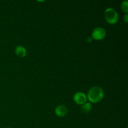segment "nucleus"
I'll list each match as a JSON object with an SVG mask.
<instances>
[{"label": "nucleus", "mask_w": 128, "mask_h": 128, "mask_svg": "<svg viewBox=\"0 0 128 128\" xmlns=\"http://www.w3.org/2000/svg\"><path fill=\"white\" fill-rule=\"evenodd\" d=\"M87 100L91 104H96L101 102L104 97V90L99 86H94L90 89L88 92Z\"/></svg>", "instance_id": "f257e3e1"}, {"label": "nucleus", "mask_w": 128, "mask_h": 128, "mask_svg": "<svg viewBox=\"0 0 128 128\" xmlns=\"http://www.w3.org/2000/svg\"><path fill=\"white\" fill-rule=\"evenodd\" d=\"M104 18L106 22L110 24H115L119 21L118 13L112 8H108L105 10Z\"/></svg>", "instance_id": "f03ea898"}, {"label": "nucleus", "mask_w": 128, "mask_h": 128, "mask_svg": "<svg viewBox=\"0 0 128 128\" xmlns=\"http://www.w3.org/2000/svg\"><path fill=\"white\" fill-rule=\"evenodd\" d=\"M106 31L103 28L97 27L92 30L91 32V38L96 41H101L106 38Z\"/></svg>", "instance_id": "7ed1b4c3"}, {"label": "nucleus", "mask_w": 128, "mask_h": 128, "mask_svg": "<svg viewBox=\"0 0 128 128\" xmlns=\"http://www.w3.org/2000/svg\"><path fill=\"white\" fill-rule=\"evenodd\" d=\"M73 101L76 104L82 106L87 102V96L83 92H77L73 95Z\"/></svg>", "instance_id": "20e7f679"}, {"label": "nucleus", "mask_w": 128, "mask_h": 128, "mask_svg": "<svg viewBox=\"0 0 128 128\" xmlns=\"http://www.w3.org/2000/svg\"><path fill=\"white\" fill-rule=\"evenodd\" d=\"M68 112V108L65 105H58L54 110V113L59 118L64 117Z\"/></svg>", "instance_id": "39448f33"}, {"label": "nucleus", "mask_w": 128, "mask_h": 128, "mask_svg": "<svg viewBox=\"0 0 128 128\" xmlns=\"http://www.w3.org/2000/svg\"><path fill=\"white\" fill-rule=\"evenodd\" d=\"M14 52L16 56L20 58H24L27 54V50L26 48L21 45H18L15 48Z\"/></svg>", "instance_id": "423d86ee"}, {"label": "nucleus", "mask_w": 128, "mask_h": 128, "mask_svg": "<svg viewBox=\"0 0 128 128\" xmlns=\"http://www.w3.org/2000/svg\"><path fill=\"white\" fill-rule=\"evenodd\" d=\"M92 108V104L90 103V102H86L84 104L81 106V111L84 114H88L90 112H91V110Z\"/></svg>", "instance_id": "0eeeda50"}, {"label": "nucleus", "mask_w": 128, "mask_h": 128, "mask_svg": "<svg viewBox=\"0 0 128 128\" xmlns=\"http://www.w3.org/2000/svg\"><path fill=\"white\" fill-rule=\"evenodd\" d=\"M121 9L122 12H124L125 14L128 13V1L127 0L121 2Z\"/></svg>", "instance_id": "6e6552de"}, {"label": "nucleus", "mask_w": 128, "mask_h": 128, "mask_svg": "<svg viewBox=\"0 0 128 128\" xmlns=\"http://www.w3.org/2000/svg\"><path fill=\"white\" fill-rule=\"evenodd\" d=\"M123 20H124V22L125 23H128V14H125V15L124 16Z\"/></svg>", "instance_id": "1a4fd4ad"}, {"label": "nucleus", "mask_w": 128, "mask_h": 128, "mask_svg": "<svg viewBox=\"0 0 128 128\" xmlns=\"http://www.w3.org/2000/svg\"></svg>", "instance_id": "9d476101"}]
</instances>
